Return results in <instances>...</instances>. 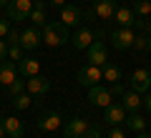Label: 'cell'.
Segmentation results:
<instances>
[{
  "instance_id": "obj_1",
  "label": "cell",
  "mask_w": 151,
  "mask_h": 138,
  "mask_svg": "<svg viewBox=\"0 0 151 138\" xmlns=\"http://www.w3.org/2000/svg\"><path fill=\"white\" fill-rule=\"evenodd\" d=\"M43 43L45 45H50V48H58V45H65V43L70 40L68 38V28L63 25L60 20H53V23H45L43 28Z\"/></svg>"
},
{
  "instance_id": "obj_2",
  "label": "cell",
  "mask_w": 151,
  "mask_h": 138,
  "mask_svg": "<svg viewBox=\"0 0 151 138\" xmlns=\"http://www.w3.org/2000/svg\"><path fill=\"white\" fill-rule=\"evenodd\" d=\"M5 10H8V20H15V23L28 20V15L33 10V0H10Z\"/></svg>"
},
{
  "instance_id": "obj_3",
  "label": "cell",
  "mask_w": 151,
  "mask_h": 138,
  "mask_svg": "<svg viewBox=\"0 0 151 138\" xmlns=\"http://www.w3.org/2000/svg\"><path fill=\"white\" fill-rule=\"evenodd\" d=\"M134 40H136L134 28H116V30L111 33V45H113L116 50L131 48V45H134Z\"/></svg>"
},
{
  "instance_id": "obj_4",
  "label": "cell",
  "mask_w": 151,
  "mask_h": 138,
  "mask_svg": "<svg viewBox=\"0 0 151 138\" xmlns=\"http://www.w3.org/2000/svg\"><path fill=\"white\" fill-rule=\"evenodd\" d=\"M78 83L81 85H86V88H91V85H98V80H103V70H101V65H91L88 63L86 68H81L78 70Z\"/></svg>"
},
{
  "instance_id": "obj_5",
  "label": "cell",
  "mask_w": 151,
  "mask_h": 138,
  "mask_svg": "<svg viewBox=\"0 0 151 138\" xmlns=\"http://www.w3.org/2000/svg\"><path fill=\"white\" fill-rule=\"evenodd\" d=\"M88 101L93 103V106H98V108H106V106H111L113 103V96L108 93V88L106 85H91L88 88Z\"/></svg>"
},
{
  "instance_id": "obj_6",
  "label": "cell",
  "mask_w": 151,
  "mask_h": 138,
  "mask_svg": "<svg viewBox=\"0 0 151 138\" xmlns=\"http://www.w3.org/2000/svg\"><path fill=\"white\" fill-rule=\"evenodd\" d=\"M40 43H43V30H40V28L30 25V28H25V30L20 33V45H23V50H35Z\"/></svg>"
},
{
  "instance_id": "obj_7",
  "label": "cell",
  "mask_w": 151,
  "mask_h": 138,
  "mask_svg": "<svg viewBox=\"0 0 151 138\" xmlns=\"http://www.w3.org/2000/svg\"><path fill=\"white\" fill-rule=\"evenodd\" d=\"M113 13H116V0H93L91 15L98 20H111Z\"/></svg>"
},
{
  "instance_id": "obj_8",
  "label": "cell",
  "mask_w": 151,
  "mask_h": 138,
  "mask_svg": "<svg viewBox=\"0 0 151 138\" xmlns=\"http://www.w3.org/2000/svg\"><path fill=\"white\" fill-rule=\"evenodd\" d=\"M86 50H88V63L91 65H106L108 63V50L101 40H93Z\"/></svg>"
},
{
  "instance_id": "obj_9",
  "label": "cell",
  "mask_w": 151,
  "mask_h": 138,
  "mask_svg": "<svg viewBox=\"0 0 151 138\" xmlns=\"http://www.w3.org/2000/svg\"><path fill=\"white\" fill-rule=\"evenodd\" d=\"M103 121L108 123V126H121V123L126 121V108L121 106V103H111V106L103 108Z\"/></svg>"
},
{
  "instance_id": "obj_10",
  "label": "cell",
  "mask_w": 151,
  "mask_h": 138,
  "mask_svg": "<svg viewBox=\"0 0 151 138\" xmlns=\"http://www.w3.org/2000/svg\"><path fill=\"white\" fill-rule=\"evenodd\" d=\"M88 128H91V123L86 118H73V121L65 123L63 133H65V138H83L88 133Z\"/></svg>"
},
{
  "instance_id": "obj_11",
  "label": "cell",
  "mask_w": 151,
  "mask_h": 138,
  "mask_svg": "<svg viewBox=\"0 0 151 138\" xmlns=\"http://www.w3.org/2000/svg\"><path fill=\"white\" fill-rule=\"evenodd\" d=\"M113 18H116L119 28H134V25L141 28V23H144V20H139V18H136V13L131 10V8H116Z\"/></svg>"
},
{
  "instance_id": "obj_12",
  "label": "cell",
  "mask_w": 151,
  "mask_h": 138,
  "mask_svg": "<svg viewBox=\"0 0 151 138\" xmlns=\"http://www.w3.org/2000/svg\"><path fill=\"white\" fill-rule=\"evenodd\" d=\"M151 85V70H144V68H136L131 73V90L136 93H146Z\"/></svg>"
},
{
  "instance_id": "obj_13",
  "label": "cell",
  "mask_w": 151,
  "mask_h": 138,
  "mask_svg": "<svg viewBox=\"0 0 151 138\" xmlns=\"http://www.w3.org/2000/svg\"><path fill=\"white\" fill-rule=\"evenodd\" d=\"M25 90L30 93V96H43V93H48L50 90V80L45 78V75H33V78L25 80Z\"/></svg>"
},
{
  "instance_id": "obj_14",
  "label": "cell",
  "mask_w": 151,
  "mask_h": 138,
  "mask_svg": "<svg viewBox=\"0 0 151 138\" xmlns=\"http://www.w3.org/2000/svg\"><path fill=\"white\" fill-rule=\"evenodd\" d=\"M60 23H63L65 28H76L81 23V8L73 5V3H65V5L60 8Z\"/></svg>"
},
{
  "instance_id": "obj_15",
  "label": "cell",
  "mask_w": 151,
  "mask_h": 138,
  "mask_svg": "<svg viewBox=\"0 0 151 138\" xmlns=\"http://www.w3.org/2000/svg\"><path fill=\"white\" fill-rule=\"evenodd\" d=\"M96 40V33L91 30V28H78V30H76V35H73V45H76V50H86L88 45H91V43Z\"/></svg>"
},
{
  "instance_id": "obj_16",
  "label": "cell",
  "mask_w": 151,
  "mask_h": 138,
  "mask_svg": "<svg viewBox=\"0 0 151 138\" xmlns=\"http://www.w3.org/2000/svg\"><path fill=\"white\" fill-rule=\"evenodd\" d=\"M18 80V68L13 60H0V85H10Z\"/></svg>"
},
{
  "instance_id": "obj_17",
  "label": "cell",
  "mask_w": 151,
  "mask_h": 138,
  "mask_svg": "<svg viewBox=\"0 0 151 138\" xmlns=\"http://www.w3.org/2000/svg\"><path fill=\"white\" fill-rule=\"evenodd\" d=\"M121 106L126 108V113H136L141 106H144V101H141V93H136V90H126L124 96H121Z\"/></svg>"
},
{
  "instance_id": "obj_18",
  "label": "cell",
  "mask_w": 151,
  "mask_h": 138,
  "mask_svg": "<svg viewBox=\"0 0 151 138\" xmlns=\"http://www.w3.org/2000/svg\"><path fill=\"white\" fill-rule=\"evenodd\" d=\"M18 73L25 75V78H33V75L40 73V63L35 58H23V60H18Z\"/></svg>"
},
{
  "instance_id": "obj_19",
  "label": "cell",
  "mask_w": 151,
  "mask_h": 138,
  "mask_svg": "<svg viewBox=\"0 0 151 138\" xmlns=\"http://www.w3.org/2000/svg\"><path fill=\"white\" fill-rule=\"evenodd\" d=\"M3 126H5L8 138H23V133H25V126H23V121H18L15 116H13V118H3Z\"/></svg>"
},
{
  "instance_id": "obj_20",
  "label": "cell",
  "mask_w": 151,
  "mask_h": 138,
  "mask_svg": "<svg viewBox=\"0 0 151 138\" xmlns=\"http://www.w3.org/2000/svg\"><path fill=\"white\" fill-rule=\"evenodd\" d=\"M28 20H30L35 28L45 25V3L43 0H35V3H33V10H30V15H28Z\"/></svg>"
},
{
  "instance_id": "obj_21",
  "label": "cell",
  "mask_w": 151,
  "mask_h": 138,
  "mask_svg": "<svg viewBox=\"0 0 151 138\" xmlns=\"http://www.w3.org/2000/svg\"><path fill=\"white\" fill-rule=\"evenodd\" d=\"M35 126L40 128V131H58L60 128V116L58 113H45V116H40L35 121Z\"/></svg>"
},
{
  "instance_id": "obj_22",
  "label": "cell",
  "mask_w": 151,
  "mask_h": 138,
  "mask_svg": "<svg viewBox=\"0 0 151 138\" xmlns=\"http://www.w3.org/2000/svg\"><path fill=\"white\" fill-rule=\"evenodd\" d=\"M131 10L136 13V18L151 15V0H131Z\"/></svg>"
},
{
  "instance_id": "obj_23",
  "label": "cell",
  "mask_w": 151,
  "mask_h": 138,
  "mask_svg": "<svg viewBox=\"0 0 151 138\" xmlns=\"http://www.w3.org/2000/svg\"><path fill=\"white\" fill-rule=\"evenodd\" d=\"M124 123L131 128V131H139V133L144 131V126H146V121L139 116V111H136V113H126V121Z\"/></svg>"
},
{
  "instance_id": "obj_24",
  "label": "cell",
  "mask_w": 151,
  "mask_h": 138,
  "mask_svg": "<svg viewBox=\"0 0 151 138\" xmlns=\"http://www.w3.org/2000/svg\"><path fill=\"white\" fill-rule=\"evenodd\" d=\"M101 70H103V80H108V83H121V70L116 68V65L106 63Z\"/></svg>"
},
{
  "instance_id": "obj_25",
  "label": "cell",
  "mask_w": 151,
  "mask_h": 138,
  "mask_svg": "<svg viewBox=\"0 0 151 138\" xmlns=\"http://www.w3.org/2000/svg\"><path fill=\"white\" fill-rule=\"evenodd\" d=\"M13 106H15V111H25V108H30V93L13 96Z\"/></svg>"
},
{
  "instance_id": "obj_26",
  "label": "cell",
  "mask_w": 151,
  "mask_h": 138,
  "mask_svg": "<svg viewBox=\"0 0 151 138\" xmlns=\"http://www.w3.org/2000/svg\"><path fill=\"white\" fill-rule=\"evenodd\" d=\"M8 58L10 60H23V45L20 43H10L8 45Z\"/></svg>"
},
{
  "instance_id": "obj_27",
  "label": "cell",
  "mask_w": 151,
  "mask_h": 138,
  "mask_svg": "<svg viewBox=\"0 0 151 138\" xmlns=\"http://www.w3.org/2000/svg\"><path fill=\"white\" fill-rule=\"evenodd\" d=\"M8 90H10V96H20V93H25V80H15V83H10Z\"/></svg>"
},
{
  "instance_id": "obj_28",
  "label": "cell",
  "mask_w": 151,
  "mask_h": 138,
  "mask_svg": "<svg viewBox=\"0 0 151 138\" xmlns=\"http://www.w3.org/2000/svg\"><path fill=\"white\" fill-rule=\"evenodd\" d=\"M108 93H111L113 98H121V96L126 93V88H124L121 83H111V85H108Z\"/></svg>"
},
{
  "instance_id": "obj_29",
  "label": "cell",
  "mask_w": 151,
  "mask_h": 138,
  "mask_svg": "<svg viewBox=\"0 0 151 138\" xmlns=\"http://www.w3.org/2000/svg\"><path fill=\"white\" fill-rule=\"evenodd\" d=\"M131 48H136V50H146V48H149V38L136 35V40H134V45H131Z\"/></svg>"
},
{
  "instance_id": "obj_30",
  "label": "cell",
  "mask_w": 151,
  "mask_h": 138,
  "mask_svg": "<svg viewBox=\"0 0 151 138\" xmlns=\"http://www.w3.org/2000/svg\"><path fill=\"white\" fill-rule=\"evenodd\" d=\"M10 43H20V30L18 28H10V33H8V45Z\"/></svg>"
},
{
  "instance_id": "obj_31",
  "label": "cell",
  "mask_w": 151,
  "mask_h": 138,
  "mask_svg": "<svg viewBox=\"0 0 151 138\" xmlns=\"http://www.w3.org/2000/svg\"><path fill=\"white\" fill-rule=\"evenodd\" d=\"M8 33H10V23L0 18V38H8Z\"/></svg>"
},
{
  "instance_id": "obj_32",
  "label": "cell",
  "mask_w": 151,
  "mask_h": 138,
  "mask_svg": "<svg viewBox=\"0 0 151 138\" xmlns=\"http://www.w3.org/2000/svg\"><path fill=\"white\" fill-rule=\"evenodd\" d=\"M108 138H126V136H124V131H121L119 126H113V128H111V133H108Z\"/></svg>"
},
{
  "instance_id": "obj_33",
  "label": "cell",
  "mask_w": 151,
  "mask_h": 138,
  "mask_svg": "<svg viewBox=\"0 0 151 138\" xmlns=\"http://www.w3.org/2000/svg\"><path fill=\"white\" fill-rule=\"evenodd\" d=\"M83 138H101V131H98V126H96V128L91 126V128H88V133H86Z\"/></svg>"
},
{
  "instance_id": "obj_34",
  "label": "cell",
  "mask_w": 151,
  "mask_h": 138,
  "mask_svg": "<svg viewBox=\"0 0 151 138\" xmlns=\"http://www.w3.org/2000/svg\"><path fill=\"white\" fill-rule=\"evenodd\" d=\"M5 55H8V40L0 38V60H5Z\"/></svg>"
},
{
  "instance_id": "obj_35",
  "label": "cell",
  "mask_w": 151,
  "mask_h": 138,
  "mask_svg": "<svg viewBox=\"0 0 151 138\" xmlns=\"http://www.w3.org/2000/svg\"><path fill=\"white\" fill-rule=\"evenodd\" d=\"M48 5H50V8H63L65 0H48Z\"/></svg>"
},
{
  "instance_id": "obj_36",
  "label": "cell",
  "mask_w": 151,
  "mask_h": 138,
  "mask_svg": "<svg viewBox=\"0 0 151 138\" xmlns=\"http://www.w3.org/2000/svg\"><path fill=\"white\" fill-rule=\"evenodd\" d=\"M0 138H8V133H5V126H3V118H0Z\"/></svg>"
},
{
  "instance_id": "obj_37",
  "label": "cell",
  "mask_w": 151,
  "mask_h": 138,
  "mask_svg": "<svg viewBox=\"0 0 151 138\" xmlns=\"http://www.w3.org/2000/svg\"><path fill=\"white\" fill-rule=\"evenodd\" d=\"M141 28H144V30H149V33H151V20H144V23H141Z\"/></svg>"
},
{
  "instance_id": "obj_38",
  "label": "cell",
  "mask_w": 151,
  "mask_h": 138,
  "mask_svg": "<svg viewBox=\"0 0 151 138\" xmlns=\"http://www.w3.org/2000/svg\"><path fill=\"white\" fill-rule=\"evenodd\" d=\"M144 106L149 108V113H151V93H149V96H146V101H144Z\"/></svg>"
},
{
  "instance_id": "obj_39",
  "label": "cell",
  "mask_w": 151,
  "mask_h": 138,
  "mask_svg": "<svg viewBox=\"0 0 151 138\" xmlns=\"http://www.w3.org/2000/svg\"><path fill=\"white\" fill-rule=\"evenodd\" d=\"M8 3H10V0H0V8H5V5H8Z\"/></svg>"
},
{
  "instance_id": "obj_40",
  "label": "cell",
  "mask_w": 151,
  "mask_h": 138,
  "mask_svg": "<svg viewBox=\"0 0 151 138\" xmlns=\"http://www.w3.org/2000/svg\"><path fill=\"white\" fill-rule=\"evenodd\" d=\"M146 50H149V53H151V35H149V48H146Z\"/></svg>"
},
{
  "instance_id": "obj_41",
  "label": "cell",
  "mask_w": 151,
  "mask_h": 138,
  "mask_svg": "<svg viewBox=\"0 0 151 138\" xmlns=\"http://www.w3.org/2000/svg\"><path fill=\"white\" fill-rule=\"evenodd\" d=\"M139 138H151V136H146V133H141V136H139Z\"/></svg>"
},
{
  "instance_id": "obj_42",
  "label": "cell",
  "mask_w": 151,
  "mask_h": 138,
  "mask_svg": "<svg viewBox=\"0 0 151 138\" xmlns=\"http://www.w3.org/2000/svg\"><path fill=\"white\" fill-rule=\"evenodd\" d=\"M33 3H35V0H33Z\"/></svg>"
}]
</instances>
